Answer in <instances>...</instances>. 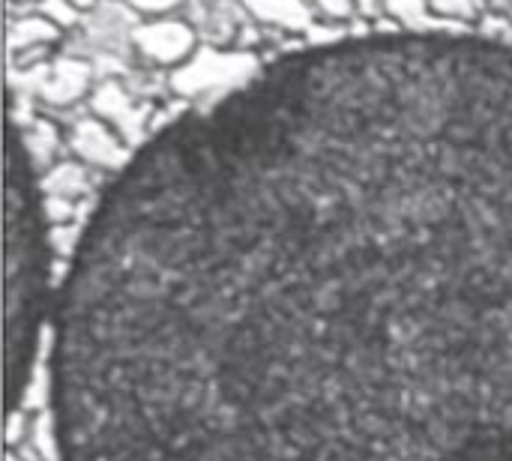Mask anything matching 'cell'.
<instances>
[{
    "label": "cell",
    "instance_id": "cell-1",
    "mask_svg": "<svg viewBox=\"0 0 512 461\" xmlns=\"http://www.w3.org/2000/svg\"><path fill=\"white\" fill-rule=\"evenodd\" d=\"M57 309L63 461H512V42L261 66L123 165Z\"/></svg>",
    "mask_w": 512,
    "mask_h": 461
},
{
    "label": "cell",
    "instance_id": "cell-2",
    "mask_svg": "<svg viewBox=\"0 0 512 461\" xmlns=\"http://www.w3.org/2000/svg\"><path fill=\"white\" fill-rule=\"evenodd\" d=\"M48 300V213L36 162L18 126H9L6 153V333L9 402L18 405L36 360Z\"/></svg>",
    "mask_w": 512,
    "mask_h": 461
},
{
    "label": "cell",
    "instance_id": "cell-3",
    "mask_svg": "<svg viewBox=\"0 0 512 461\" xmlns=\"http://www.w3.org/2000/svg\"><path fill=\"white\" fill-rule=\"evenodd\" d=\"M132 45L159 66H177L189 57H195L198 36L186 21L177 18H159L138 24L132 30Z\"/></svg>",
    "mask_w": 512,
    "mask_h": 461
},
{
    "label": "cell",
    "instance_id": "cell-4",
    "mask_svg": "<svg viewBox=\"0 0 512 461\" xmlns=\"http://www.w3.org/2000/svg\"><path fill=\"white\" fill-rule=\"evenodd\" d=\"M255 69V57L252 54H225V51H201L198 57H192V63L186 69H180L174 75V87L183 93L201 90V87H237L243 84Z\"/></svg>",
    "mask_w": 512,
    "mask_h": 461
},
{
    "label": "cell",
    "instance_id": "cell-5",
    "mask_svg": "<svg viewBox=\"0 0 512 461\" xmlns=\"http://www.w3.org/2000/svg\"><path fill=\"white\" fill-rule=\"evenodd\" d=\"M246 12L270 27L288 30V33H303L312 27V9L306 0H240Z\"/></svg>",
    "mask_w": 512,
    "mask_h": 461
},
{
    "label": "cell",
    "instance_id": "cell-6",
    "mask_svg": "<svg viewBox=\"0 0 512 461\" xmlns=\"http://www.w3.org/2000/svg\"><path fill=\"white\" fill-rule=\"evenodd\" d=\"M90 84V66L84 60H57L45 78V96L51 102H72L78 99Z\"/></svg>",
    "mask_w": 512,
    "mask_h": 461
},
{
    "label": "cell",
    "instance_id": "cell-7",
    "mask_svg": "<svg viewBox=\"0 0 512 461\" xmlns=\"http://www.w3.org/2000/svg\"><path fill=\"white\" fill-rule=\"evenodd\" d=\"M60 27H54L51 21H45L39 12L36 15H27V18H15L9 24V51L18 54V51H27V48H36V45H48V42H57L60 39Z\"/></svg>",
    "mask_w": 512,
    "mask_h": 461
},
{
    "label": "cell",
    "instance_id": "cell-8",
    "mask_svg": "<svg viewBox=\"0 0 512 461\" xmlns=\"http://www.w3.org/2000/svg\"><path fill=\"white\" fill-rule=\"evenodd\" d=\"M36 6H39L36 12H39L45 21H51L54 27H60V30L75 27V24H78V18H81V9H78V6H72L69 0H39Z\"/></svg>",
    "mask_w": 512,
    "mask_h": 461
},
{
    "label": "cell",
    "instance_id": "cell-9",
    "mask_svg": "<svg viewBox=\"0 0 512 461\" xmlns=\"http://www.w3.org/2000/svg\"><path fill=\"white\" fill-rule=\"evenodd\" d=\"M384 9L399 21H417L426 15L429 0H384Z\"/></svg>",
    "mask_w": 512,
    "mask_h": 461
},
{
    "label": "cell",
    "instance_id": "cell-10",
    "mask_svg": "<svg viewBox=\"0 0 512 461\" xmlns=\"http://www.w3.org/2000/svg\"><path fill=\"white\" fill-rule=\"evenodd\" d=\"M429 9L444 18H471L474 0H429Z\"/></svg>",
    "mask_w": 512,
    "mask_h": 461
},
{
    "label": "cell",
    "instance_id": "cell-11",
    "mask_svg": "<svg viewBox=\"0 0 512 461\" xmlns=\"http://www.w3.org/2000/svg\"><path fill=\"white\" fill-rule=\"evenodd\" d=\"M120 3H126V6H132L138 12H147V15H162V12L177 9L183 0H120Z\"/></svg>",
    "mask_w": 512,
    "mask_h": 461
},
{
    "label": "cell",
    "instance_id": "cell-12",
    "mask_svg": "<svg viewBox=\"0 0 512 461\" xmlns=\"http://www.w3.org/2000/svg\"><path fill=\"white\" fill-rule=\"evenodd\" d=\"M315 6L327 15V18H348L354 12V0H315Z\"/></svg>",
    "mask_w": 512,
    "mask_h": 461
},
{
    "label": "cell",
    "instance_id": "cell-13",
    "mask_svg": "<svg viewBox=\"0 0 512 461\" xmlns=\"http://www.w3.org/2000/svg\"><path fill=\"white\" fill-rule=\"evenodd\" d=\"M384 6V0H354V12L360 15H375Z\"/></svg>",
    "mask_w": 512,
    "mask_h": 461
},
{
    "label": "cell",
    "instance_id": "cell-14",
    "mask_svg": "<svg viewBox=\"0 0 512 461\" xmlns=\"http://www.w3.org/2000/svg\"><path fill=\"white\" fill-rule=\"evenodd\" d=\"M69 3H72V6H78V9L84 12V9H90V6H93L96 0H69Z\"/></svg>",
    "mask_w": 512,
    "mask_h": 461
},
{
    "label": "cell",
    "instance_id": "cell-15",
    "mask_svg": "<svg viewBox=\"0 0 512 461\" xmlns=\"http://www.w3.org/2000/svg\"><path fill=\"white\" fill-rule=\"evenodd\" d=\"M18 3H30V0H18ZM33 3H39V0H33Z\"/></svg>",
    "mask_w": 512,
    "mask_h": 461
}]
</instances>
